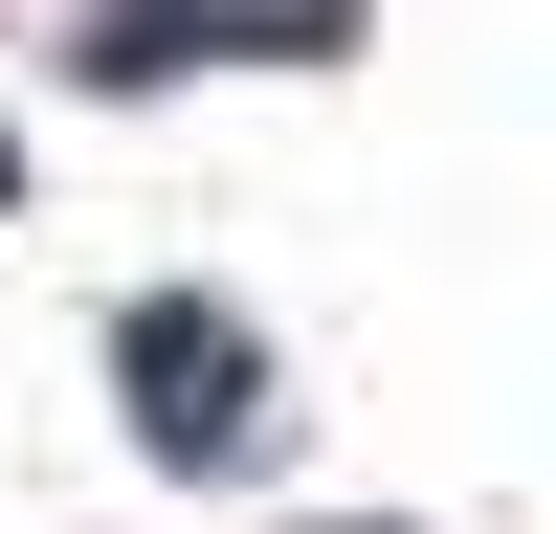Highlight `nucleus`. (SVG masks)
Returning a JSON list of instances; mask_svg holds the SVG:
<instances>
[{"mask_svg": "<svg viewBox=\"0 0 556 534\" xmlns=\"http://www.w3.org/2000/svg\"><path fill=\"white\" fill-rule=\"evenodd\" d=\"M134 423L156 445H245V334L223 312H134Z\"/></svg>", "mask_w": 556, "mask_h": 534, "instance_id": "f257e3e1", "label": "nucleus"}]
</instances>
